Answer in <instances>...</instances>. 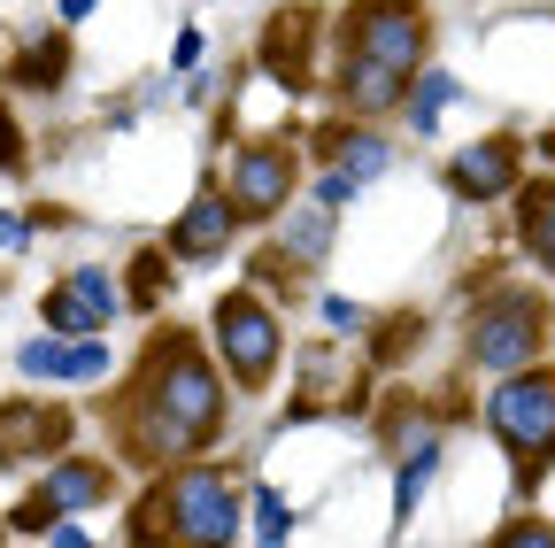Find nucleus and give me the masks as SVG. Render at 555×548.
Here are the masks:
<instances>
[{
    "label": "nucleus",
    "instance_id": "4468645a",
    "mask_svg": "<svg viewBox=\"0 0 555 548\" xmlns=\"http://www.w3.org/2000/svg\"><path fill=\"white\" fill-rule=\"evenodd\" d=\"M309 47H317V24L301 16V9H278L270 16V39H262V71L278 78V86H309Z\"/></svg>",
    "mask_w": 555,
    "mask_h": 548
},
{
    "label": "nucleus",
    "instance_id": "20e7f679",
    "mask_svg": "<svg viewBox=\"0 0 555 548\" xmlns=\"http://www.w3.org/2000/svg\"><path fill=\"white\" fill-rule=\"evenodd\" d=\"M547 348V302L532 286H494L470 309V364L478 371H525Z\"/></svg>",
    "mask_w": 555,
    "mask_h": 548
},
{
    "label": "nucleus",
    "instance_id": "a878e982",
    "mask_svg": "<svg viewBox=\"0 0 555 548\" xmlns=\"http://www.w3.org/2000/svg\"><path fill=\"white\" fill-rule=\"evenodd\" d=\"M54 518H62V510H54L47 495H31V502H16V518H9V525H16V533H54Z\"/></svg>",
    "mask_w": 555,
    "mask_h": 548
},
{
    "label": "nucleus",
    "instance_id": "5701e85b",
    "mask_svg": "<svg viewBox=\"0 0 555 548\" xmlns=\"http://www.w3.org/2000/svg\"><path fill=\"white\" fill-rule=\"evenodd\" d=\"M339 170H347V178H378V170H386V140H363V131H339Z\"/></svg>",
    "mask_w": 555,
    "mask_h": 548
},
{
    "label": "nucleus",
    "instance_id": "2f4dec72",
    "mask_svg": "<svg viewBox=\"0 0 555 548\" xmlns=\"http://www.w3.org/2000/svg\"><path fill=\"white\" fill-rule=\"evenodd\" d=\"M86 9H93V0H62V16H86Z\"/></svg>",
    "mask_w": 555,
    "mask_h": 548
},
{
    "label": "nucleus",
    "instance_id": "a211bd4d",
    "mask_svg": "<svg viewBox=\"0 0 555 548\" xmlns=\"http://www.w3.org/2000/svg\"><path fill=\"white\" fill-rule=\"evenodd\" d=\"M386 448H393V456L440 448V425H433V418H425V409H416V402H393V409H386Z\"/></svg>",
    "mask_w": 555,
    "mask_h": 548
},
{
    "label": "nucleus",
    "instance_id": "dca6fc26",
    "mask_svg": "<svg viewBox=\"0 0 555 548\" xmlns=\"http://www.w3.org/2000/svg\"><path fill=\"white\" fill-rule=\"evenodd\" d=\"M433 471H440V448H416V456H401V471H393V533H409L416 502H425V487H433Z\"/></svg>",
    "mask_w": 555,
    "mask_h": 548
},
{
    "label": "nucleus",
    "instance_id": "f257e3e1",
    "mask_svg": "<svg viewBox=\"0 0 555 548\" xmlns=\"http://www.w3.org/2000/svg\"><path fill=\"white\" fill-rule=\"evenodd\" d=\"M116 433H124V456L147 463V471H170V463H193L208 441L224 433V379L208 371V356L193 340L163 332L147 364H139L131 394L116 402Z\"/></svg>",
    "mask_w": 555,
    "mask_h": 548
},
{
    "label": "nucleus",
    "instance_id": "9b49d317",
    "mask_svg": "<svg viewBox=\"0 0 555 548\" xmlns=\"http://www.w3.org/2000/svg\"><path fill=\"white\" fill-rule=\"evenodd\" d=\"M16 371L24 379H108V348L101 340H62V332H47V340H31V348L16 356Z\"/></svg>",
    "mask_w": 555,
    "mask_h": 548
},
{
    "label": "nucleus",
    "instance_id": "6ab92c4d",
    "mask_svg": "<svg viewBox=\"0 0 555 548\" xmlns=\"http://www.w3.org/2000/svg\"><path fill=\"white\" fill-rule=\"evenodd\" d=\"M62 71H69L62 39H31V47L16 54V71H9V78H16V86H39V93H47V86H62Z\"/></svg>",
    "mask_w": 555,
    "mask_h": 548
},
{
    "label": "nucleus",
    "instance_id": "423d86ee",
    "mask_svg": "<svg viewBox=\"0 0 555 548\" xmlns=\"http://www.w3.org/2000/svg\"><path fill=\"white\" fill-rule=\"evenodd\" d=\"M217 356H224V371L240 379V394L278 371V317H270L255 294H224V302H217Z\"/></svg>",
    "mask_w": 555,
    "mask_h": 548
},
{
    "label": "nucleus",
    "instance_id": "1a4fd4ad",
    "mask_svg": "<svg viewBox=\"0 0 555 548\" xmlns=\"http://www.w3.org/2000/svg\"><path fill=\"white\" fill-rule=\"evenodd\" d=\"M69 441V409L54 402H0V463H31Z\"/></svg>",
    "mask_w": 555,
    "mask_h": 548
},
{
    "label": "nucleus",
    "instance_id": "c756f323",
    "mask_svg": "<svg viewBox=\"0 0 555 548\" xmlns=\"http://www.w3.org/2000/svg\"><path fill=\"white\" fill-rule=\"evenodd\" d=\"M54 548H93V533H86V525H69V518H62V525H54Z\"/></svg>",
    "mask_w": 555,
    "mask_h": 548
},
{
    "label": "nucleus",
    "instance_id": "ddd939ff",
    "mask_svg": "<svg viewBox=\"0 0 555 548\" xmlns=\"http://www.w3.org/2000/svg\"><path fill=\"white\" fill-rule=\"evenodd\" d=\"M339 101L363 109V116H386L409 101V71H393V62H371V54H347L339 62Z\"/></svg>",
    "mask_w": 555,
    "mask_h": 548
},
{
    "label": "nucleus",
    "instance_id": "412c9836",
    "mask_svg": "<svg viewBox=\"0 0 555 548\" xmlns=\"http://www.w3.org/2000/svg\"><path fill=\"white\" fill-rule=\"evenodd\" d=\"M286 533H294L286 495H278V487H255V548H286Z\"/></svg>",
    "mask_w": 555,
    "mask_h": 548
},
{
    "label": "nucleus",
    "instance_id": "473e14b6",
    "mask_svg": "<svg viewBox=\"0 0 555 548\" xmlns=\"http://www.w3.org/2000/svg\"><path fill=\"white\" fill-rule=\"evenodd\" d=\"M9 533H16V525H9V518H0V548H9Z\"/></svg>",
    "mask_w": 555,
    "mask_h": 548
},
{
    "label": "nucleus",
    "instance_id": "72a5a7b5",
    "mask_svg": "<svg viewBox=\"0 0 555 548\" xmlns=\"http://www.w3.org/2000/svg\"><path fill=\"white\" fill-rule=\"evenodd\" d=\"M547 155H555V140H547Z\"/></svg>",
    "mask_w": 555,
    "mask_h": 548
},
{
    "label": "nucleus",
    "instance_id": "4be33fe9",
    "mask_svg": "<svg viewBox=\"0 0 555 548\" xmlns=\"http://www.w3.org/2000/svg\"><path fill=\"white\" fill-rule=\"evenodd\" d=\"M324 247H332V209H324V201H317V209H309V217H294V225H286V255H301V263H317Z\"/></svg>",
    "mask_w": 555,
    "mask_h": 548
},
{
    "label": "nucleus",
    "instance_id": "393cba45",
    "mask_svg": "<svg viewBox=\"0 0 555 548\" xmlns=\"http://www.w3.org/2000/svg\"><path fill=\"white\" fill-rule=\"evenodd\" d=\"M163 279H170V270H163V255H139V270H131V302H139V309H147V302H163Z\"/></svg>",
    "mask_w": 555,
    "mask_h": 548
},
{
    "label": "nucleus",
    "instance_id": "f03ea898",
    "mask_svg": "<svg viewBox=\"0 0 555 548\" xmlns=\"http://www.w3.org/2000/svg\"><path fill=\"white\" fill-rule=\"evenodd\" d=\"M131 548H232L240 540V479L224 463H170L147 495H139Z\"/></svg>",
    "mask_w": 555,
    "mask_h": 548
},
{
    "label": "nucleus",
    "instance_id": "7ed1b4c3",
    "mask_svg": "<svg viewBox=\"0 0 555 548\" xmlns=\"http://www.w3.org/2000/svg\"><path fill=\"white\" fill-rule=\"evenodd\" d=\"M486 425L517 463V495H540V479L555 471V371H509L486 394Z\"/></svg>",
    "mask_w": 555,
    "mask_h": 548
},
{
    "label": "nucleus",
    "instance_id": "39448f33",
    "mask_svg": "<svg viewBox=\"0 0 555 548\" xmlns=\"http://www.w3.org/2000/svg\"><path fill=\"white\" fill-rule=\"evenodd\" d=\"M347 54H371V62H393V71H416L433 47V24L416 0H363L356 16H347Z\"/></svg>",
    "mask_w": 555,
    "mask_h": 548
},
{
    "label": "nucleus",
    "instance_id": "9d476101",
    "mask_svg": "<svg viewBox=\"0 0 555 548\" xmlns=\"http://www.w3.org/2000/svg\"><path fill=\"white\" fill-rule=\"evenodd\" d=\"M232 232H240V201H232V193H201V201H185V217L170 225V255H178V263L224 255Z\"/></svg>",
    "mask_w": 555,
    "mask_h": 548
},
{
    "label": "nucleus",
    "instance_id": "6e6552de",
    "mask_svg": "<svg viewBox=\"0 0 555 548\" xmlns=\"http://www.w3.org/2000/svg\"><path fill=\"white\" fill-rule=\"evenodd\" d=\"M39 317H47L54 332H86V340H93V332H101V324L116 317V279L86 263L78 279H62V286H54V294L39 302Z\"/></svg>",
    "mask_w": 555,
    "mask_h": 548
},
{
    "label": "nucleus",
    "instance_id": "b1692460",
    "mask_svg": "<svg viewBox=\"0 0 555 548\" xmlns=\"http://www.w3.org/2000/svg\"><path fill=\"white\" fill-rule=\"evenodd\" d=\"M494 548H555V525H547V518H509V525L494 533Z\"/></svg>",
    "mask_w": 555,
    "mask_h": 548
},
{
    "label": "nucleus",
    "instance_id": "0eeeda50",
    "mask_svg": "<svg viewBox=\"0 0 555 548\" xmlns=\"http://www.w3.org/2000/svg\"><path fill=\"white\" fill-rule=\"evenodd\" d=\"M224 193L240 201V217H278V209L294 201V148H286V140H255V148H240Z\"/></svg>",
    "mask_w": 555,
    "mask_h": 548
},
{
    "label": "nucleus",
    "instance_id": "aec40b11",
    "mask_svg": "<svg viewBox=\"0 0 555 548\" xmlns=\"http://www.w3.org/2000/svg\"><path fill=\"white\" fill-rule=\"evenodd\" d=\"M455 93H463L455 78H440V71H425V86H409V101H401V116H409L416 131H433V124H440V109H448Z\"/></svg>",
    "mask_w": 555,
    "mask_h": 548
},
{
    "label": "nucleus",
    "instance_id": "cd10ccee",
    "mask_svg": "<svg viewBox=\"0 0 555 548\" xmlns=\"http://www.w3.org/2000/svg\"><path fill=\"white\" fill-rule=\"evenodd\" d=\"M24 163V148H16V124H9V109H0V170H16Z\"/></svg>",
    "mask_w": 555,
    "mask_h": 548
},
{
    "label": "nucleus",
    "instance_id": "7c9ffc66",
    "mask_svg": "<svg viewBox=\"0 0 555 548\" xmlns=\"http://www.w3.org/2000/svg\"><path fill=\"white\" fill-rule=\"evenodd\" d=\"M0 247H24V225L16 217H0Z\"/></svg>",
    "mask_w": 555,
    "mask_h": 548
},
{
    "label": "nucleus",
    "instance_id": "f8f14e48",
    "mask_svg": "<svg viewBox=\"0 0 555 548\" xmlns=\"http://www.w3.org/2000/svg\"><path fill=\"white\" fill-rule=\"evenodd\" d=\"M448 186H455L463 201L509 193V186H517V140H478V148H463V155L448 163Z\"/></svg>",
    "mask_w": 555,
    "mask_h": 548
},
{
    "label": "nucleus",
    "instance_id": "2eb2a0df",
    "mask_svg": "<svg viewBox=\"0 0 555 548\" xmlns=\"http://www.w3.org/2000/svg\"><path fill=\"white\" fill-rule=\"evenodd\" d=\"M62 518L69 510H101L108 495H116V471L108 463H93V456H54V471H47V487H39Z\"/></svg>",
    "mask_w": 555,
    "mask_h": 548
},
{
    "label": "nucleus",
    "instance_id": "c85d7f7f",
    "mask_svg": "<svg viewBox=\"0 0 555 548\" xmlns=\"http://www.w3.org/2000/svg\"><path fill=\"white\" fill-rule=\"evenodd\" d=\"M324 324H332V332H356L363 317H356V302H324Z\"/></svg>",
    "mask_w": 555,
    "mask_h": 548
},
{
    "label": "nucleus",
    "instance_id": "f3484780",
    "mask_svg": "<svg viewBox=\"0 0 555 548\" xmlns=\"http://www.w3.org/2000/svg\"><path fill=\"white\" fill-rule=\"evenodd\" d=\"M517 217H525V247L555 270V186H532V193L517 201Z\"/></svg>",
    "mask_w": 555,
    "mask_h": 548
},
{
    "label": "nucleus",
    "instance_id": "bb28decb",
    "mask_svg": "<svg viewBox=\"0 0 555 548\" xmlns=\"http://www.w3.org/2000/svg\"><path fill=\"white\" fill-rule=\"evenodd\" d=\"M356 186H363V178H347V170H324L309 201H324V209H347V193H356Z\"/></svg>",
    "mask_w": 555,
    "mask_h": 548
}]
</instances>
